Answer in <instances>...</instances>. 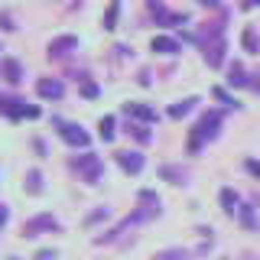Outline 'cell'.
I'll return each mask as SVG.
<instances>
[{
    "instance_id": "44dd1931",
    "label": "cell",
    "mask_w": 260,
    "mask_h": 260,
    "mask_svg": "<svg viewBox=\"0 0 260 260\" xmlns=\"http://www.w3.org/2000/svg\"><path fill=\"white\" fill-rule=\"evenodd\" d=\"M26 192H39V173H36V169L26 176Z\"/></svg>"
},
{
    "instance_id": "7a4b0ae2",
    "label": "cell",
    "mask_w": 260,
    "mask_h": 260,
    "mask_svg": "<svg viewBox=\"0 0 260 260\" xmlns=\"http://www.w3.org/2000/svg\"><path fill=\"white\" fill-rule=\"evenodd\" d=\"M59 137L65 143H72V146H88V143H91L88 130H81L78 124H65V120H59Z\"/></svg>"
},
{
    "instance_id": "7c38bea8",
    "label": "cell",
    "mask_w": 260,
    "mask_h": 260,
    "mask_svg": "<svg viewBox=\"0 0 260 260\" xmlns=\"http://www.w3.org/2000/svg\"><path fill=\"white\" fill-rule=\"evenodd\" d=\"M228 85H231V88H244V85H247V75H244V65L241 62L231 65V72H228Z\"/></svg>"
},
{
    "instance_id": "9c48e42d",
    "label": "cell",
    "mask_w": 260,
    "mask_h": 260,
    "mask_svg": "<svg viewBox=\"0 0 260 260\" xmlns=\"http://www.w3.org/2000/svg\"><path fill=\"white\" fill-rule=\"evenodd\" d=\"M150 46H153V52H159V55H176L179 52V43H176V39H169V36H156Z\"/></svg>"
},
{
    "instance_id": "603a6c76",
    "label": "cell",
    "mask_w": 260,
    "mask_h": 260,
    "mask_svg": "<svg viewBox=\"0 0 260 260\" xmlns=\"http://www.w3.org/2000/svg\"><path fill=\"white\" fill-rule=\"evenodd\" d=\"M114 20H117V0L111 4V10H108V20H104V23H108V29H114Z\"/></svg>"
},
{
    "instance_id": "30bf717a",
    "label": "cell",
    "mask_w": 260,
    "mask_h": 260,
    "mask_svg": "<svg viewBox=\"0 0 260 260\" xmlns=\"http://www.w3.org/2000/svg\"><path fill=\"white\" fill-rule=\"evenodd\" d=\"M20 75H23L20 62H16V59H4V81H10V85H20Z\"/></svg>"
},
{
    "instance_id": "d6986e66",
    "label": "cell",
    "mask_w": 260,
    "mask_h": 260,
    "mask_svg": "<svg viewBox=\"0 0 260 260\" xmlns=\"http://www.w3.org/2000/svg\"><path fill=\"white\" fill-rule=\"evenodd\" d=\"M211 94H215V98H218V101H221V104H228V108H238V101H234V98L228 94L224 88H211Z\"/></svg>"
},
{
    "instance_id": "7402d4cb",
    "label": "cell",
    "mask_w": 260,
    "mask_h": 260,
    "mask_svg": "<svg viewBox=\"0 0 260 260\" xmlns=\"http://www.w3.org/2000/svg\"><path fill=\"white\" fill-rule=\"evenodd\" d=\"M244 49H247V52H257V36H254V32H244Z\"/></svg>"
},
{
    "instance_id": "3957f363",
    "label": "cell",
    "mask_w": 260,
    "mask_h": 260,
    "mask_svg": "<svg viewBox=\"0 0 260 260\" xmlns=\"http://www.w3.org/2000/svg\"><path fill=\"white\" fill-rule=\"evenodd\" d=\"M39 231H59L55 218L52 215H36L32 221H26V228H23V234H26V238H36Z\"/></svg>"
},
{
    "instance_id": "2e32d148",
    "label": "cell",
    "mask_w": 260,
    "mask_h": 260,
    "mask_svg": "<svg viewBox=\"0 0 260 260\" xmlns=\"http://www.w3.org/2000/svg\"><path fill=\"white\" fill-rule=\"evenodd\" d=\"M241 224L247 228V231H257V215L250 205H241Z\"/></svg>"
},
{
    "instance_id": "52a82bcc",
    "label": "cell",
    "mask_w": 260,
    "mask_h": 260,
    "mask_svg": "<svg viewBox=\"0 0 260 260\" xmlns=\"http://www.w3.org/2000/svg\"><path fill=\"white\" fill-rule=\"evenodd\" d=\"M117 166L124 169V173H130V176H137L143 169V156L140 153H117Z\"/></svg>"
},
{
    "instance_id": "8992f818",
    "label": "cell",
    "mask_w": 260,
    "mask_h": 260,
    "mask_svg": "<svg viewBox=\"0 0 260 260\" xmlns=\"http://www.w3.org/2000/svg\"><path fill=\"white\" fill-rule=\"evenodd\" d=\"M75 46H78L75 36H59V39H52V43H49V55H52V59H62V55H69Z\"/></svg>"
},
{
    "instance_id": "9a60e30c",
    "label": "cell",
    "mask_w": 260,
    "mask_h": 260,
    "mask_svg": "<svg viewBox=\"0 0 260 260\" xmlns=\"http://www.w3.org/2000/svg\"><path fill=\"white\" fill-rule=\"evenodd\" d=\"M189 257H192L189 250H182V247H173V250H159V254L153 257V260H189Z\"/></svg>"
},
{
    "instance_id": "cb8c5ba5",
    "label": "cell",
    "mask_w": 260,
    "mask_h": 260,
    "mask_svg": "<svg viewBox=\"0 0 260 260\" xmlns=\"http://www.w3.org/2000/svg\"><path fill=\"white\" fill-rule=\"evenodd\" d=\"M81 94H85V98H98V85H81Z\"/></svg>"
},
{
    "instance_id": "d4e9b609",
    "label": "cell",
    "mask_w": 260,
    "mask_h": 260,
    "mask_svg": "<svg viewBox=\"0 0 260 260\" xmlns=\"http://www.w3.org/2000/svg\"><path fill=\"white\" fill-rule=\"evenodd\" d=\"M101 218H108V211H104V208H101V211H94V215H91V218H88V221H85V224H94V221H101Z\"/></svg>"
},
{
    "instance_id": "484cf974",
    "label": "cell",
    "mask_w": 260,
    "mask_h": 260,
    "mask_svg": "<svg viewBox=\"0 0 260 260\" xmlns=\"http://www.w3.org/2000/svg\"><path fill=\"white\" fill-rule=\"evenodd\" d=\"M36 260H55V250H39Z\"/></svg>"
},
{
    "instance_id": "ba28073f",
    "label": "cell",
    "mask_w": 260,
    "mask_h": 260,
    "mask_svg": "<svg viewBox=\"0 0 260 260\" xmlns=\"http://www.w3.org/2000/svg\"><path fill=\"white\" fill-rule=\"evenodd\" d=\"M159 179H166V182H176V185H185V179H189V169H182V166H159Z\"/></svg>"
},
{
    "instance_id": "5bb4252c",
    "label": "cell",
    "mask_w": 260,
    "mask_h": 260,
    "mask_svg": "<svg viewBox=\"0 0 260 260\" xmlns=\"http://www.w3.org/2000/svg\"><path fill=\"white\" fill-rule=\"evenodd\" d=\"M127 114L130 117H140V120H156V111L146 108V104H127Z\"/></svg>"
},
{
    "instance_id": "ffe728a7",
    "label": "cell",
    "mask_w": 260,
    "mask_h": 260,
    "mask_svg": "<svg viewBox=\"0 0 260 260\" xmlns=\"http://www.w3.org/2000/svg\"><path fill=\"white\" fill-rule=\"evenodd\" d=\"M101 140H114V117L101 120Z\"/></svg>"
},
{
    "instance_id": "f1b7e54d",
    "label": "cell",
    "mask_w": 260,
    "mask_h": 260,
    "mask_svg": "<svg viewBox=\"0 0 260 260\" xmlns=\"http://www.w3.org/2000/svg\"><path fill=\"white\" fill-rule=\"evenodd\" d=\"M244 260H254V257H244Z\"/></svg>"
},
{
    "instance_id": "4fadbf2b",
    "label": "cell",
    "mask_w": 260,
    "mask_h": 260,
    "mask_svg": "<svg viewBox=\"0 0 260 260\" xmlns=\"http://www.w3.org/2000/svg\"><path fill=\"white\" fill-rule=\"evenodd\" d=\"M205 62L211 65V69H218V65L224 62V43H215V46H208V52H205Z\"/></svg>"
},
{
    "instance_id": "e0dca14e",
    "label": "cell",
    "mask_w": 260,
    "mask_h": 260,
    "mask_svg": "<svg viewBox=\"0 0 260 260\" xmlns=\"http://www.w3.org/2000/svg\"><path fill=\"white\" fill-rule=\"evenodd\" d=\"M234 205H238V195H234V189H221V208L231 215V211H238Z\"/></svg>"
},
{
    "instance_id": "8fae6325",
    "label": "cell",
    "mask_w": 260,
    "mask_h": 260,
    "mask_svg": "<svg viewBox=\"0 0 260 260\" xmlns=\"http://www.w3.org/2000/svg\"><path fill=\"white\" fill-rule=\"evenodd\" d=\"M195 104H199V98H185V101H179V104H173V108H169V117H173V120L185 117V114H189Z\"/></svg>"
},
{
    "instance_id": "83f0119b",
    "label": "cell",
    "mask_w": 260,
    "mask_h": 260,
    "mask_svg": "<svg viewBox=\"0 0 260 260\" xmlns=\"http://www.w3.org/2000/svg\"><path fill=\"white\" fill-rule=\"evenodd\" d=\"M202 4H205V7H218V0H202Z\"/></svg>"
},
{
    "instance_id": "4316f807",
    "label": "cell",
    "mask_w": 260,
    "mask_h": 260,
    "mask_svg": "<svg viewBox=\"0 0 260 260\" xmlns=\"http://www.w3.org/2000/svg\"><path fill=\"white\" fill-rule=\"evenodd\" d=\"M4 221H7V208L0 205V224H4Z\"/></svg>"
},
{
    "instance_id": "277c9868",
    "label": "cell",
    "mask_w": 260,
    "mask_h": 260,
    "mask_svg": "<svg viewBox=\"0 0 260 260\" xmlns=\"http://www.w3.org/2000/svg\"><path fill=\"white\" fill-rule=\"evenodd\" d=\"M72 169H78V173H85V179H88V182H94V179L101 176V159H98V156L72 159Z\"/></svg>"
},
{
    "instance_id": "5b68a950",
    "label": "cell",
    "mask_w": 260,
    "mask_h": 260,
    "mask_svg": "<svg viewBox=\"0 0 260 260\" xmlns=\"http://www.w3.org/2000/svg\"><path fill=\"white\" fill-rule=\"evenodd\" d=\"M36 91H39V98H49V101H59L65 88H62V81H55V78H39Z\"/></svg>"
},
{
    "instance_id": "6da1fadb",
    "label": "cell",
    "mask_w": 260,
    "mask_h": 260,
    "mask_svg": "<svg viewBox=\"0 0 260 260\" xmlns=\"http://www.w3.org/2000/svg\"><path fill=\"white\" fill-rule=\"evenodd\" d=\"M218 127H221V114L208 111L205 117H202V124L192 130V137H189V143H185V150H189V153L202 150V143H205V140H211V137L218 134Z\"/></svg>"
},
{
    "instance_id": "ac0fdd59",
    "label": "cell",
    "mask_w": 260,
    "mask_h": 260,
    "mask_svg": "<svg viewBox=\"0 0 260 260\" xmlns=\"http://www.w3.org/2000/svg\"><path fill=\"white\" fill-rule=\"evenodd\" d=\"M127 134L134 137V140H140V143H150V130H146V127H137V124H130V127H127Z\"/></svg>"
}]
</instances>
